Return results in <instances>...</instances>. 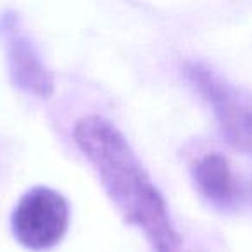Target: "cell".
Listing matches in <instances>:
<instances>
[{
    "instance_id": "cell-4",
    "label": "cell",
    "mask_w": 252,
    "mask_h": 252,
    "mask_svg": "<svg viewBox=\"0 0 252 252\" xmlns=\"http://www.w3.org/2000/svg\"><path fill=\"white\" fill-rule=\"evenodd\" d=\"M0 42L4 45L12 83L26 94L47 98L54 94V74L43 64L18 12H0Z\"/></svg>"
},
{
    "instance_id": "cell-3",
    "label": "cell",
    "mask_w": 252,
    "mask_h": 252,
    "mask_svg": "<svg viewBox=\"0 0 252 252\" xmlns=\"http://www.w3.org/2000/svg\"><path fill=\"white\" fill-rule=\"evenodd\" d=\"M69 221V207L59 192L35 187L19 199L12 213V231L25 247L43 251L63 238Z\"/></svg>"
},
{
    "instance_id": "cell-2",
    "label": "cell",
    "mask_w": 252,
    "mask_h": 252,
    "mask_svg": "<svg viewBox=\"0 0 252 252\" xmlns=\"http://www.w3.org/2000/svg\"><path fill=\"white\" fill-rule=\"evenodd\" d=\"M182 71L213 107L224 138L235 149L252 154V95L202 63L185 61Z\"/></svg>"
},
{
    "instance_id": "cell-1",
    "label": "cell",
    "mask_w": 252,
    "mask_h": 252,
    "mask_svg": "<svg viewBox=\"0 0 252 252\" xmlns=\"http://www.w3.org/2000/svg\"><path fill=\"white\" fill-rule=\"evenodd\" d=\"M81 154L128 223L138 226L154 252H185L168 204L125 135L100 116L80 119L73 131Z\"/></svg>"
},
{
    "instance_id": "cell-5",
    "label": "cell",
    "mask_w": 252,
    "mask_h": 252,
    "mask_svg": "<svg viewBox=\"0 0 252 252\" xmlns=\"http://www.w3.org/2000/svg\"><path fill=\"white\" fill-rule=\"evenodd\" d=\"M192 178L197 190L218 209L231 211L240 206V182L223 154L207 152L200 156L192 164Z\"/></svg>"
}]
</instances>
